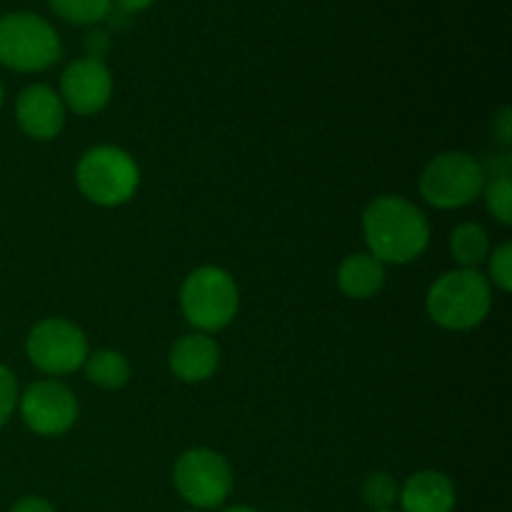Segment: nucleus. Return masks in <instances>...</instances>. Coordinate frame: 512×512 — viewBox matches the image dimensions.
Returning <instances> with one entry per match:
<instances>
[{"label":"nucleus","instance_id":"obj_28","mask_svg":"<svg viewBox=\"0 0 512 512\" xmlns=\"http://www.w3.org/2000/svg\"><path fill=\"white\" fill-rule=\"evenodd\" d=\"M378 512H400V510H378Z\"/></svg>","mask_w":512,"mask_h":512},{"label":"nucleus","instance_id":"obj_26","mask_svg":"<svg viewBox=\"0 0 512 512\" xmlns=\"http://www.w3.org/2000/svg\"><path fill=\"white\" fill-rule=\"evenodd\" d=\"M5 100H8V93H5V83L0 80V110L5 108Z\"/></svg>","mask_w":512,"mask_h":512},{"label":"nucleus","instance_id":"obj_23","mask_svg":"<svg viewBox=\"0 0 512 512\" xmlns=\"http://www.w3.org/2000/svg\"><path fill=\"white\" fill-rule=\"evenodd\" d=\"M8 512H58L55 505L48 498H40V495H23V498L15 500L10 505Z\"/></svg>","mask_w":512,"mask_h":512},{"label":"nucleus","instance_id":"obj_21","mask_svg":"<svg viewBox=\"0 0 512 512\" xmlns=\"http://www.w3.org/2000/svg\"><path fill=\"white\" fill-rule=\"evenodd\" d=\"M18 400H20V383L15 378L13 370L5 363H0V430L13 420L18 413Z\"/></svg>","mask_w":512,"mask_h":512},{"label":"nucleus","instance_id":"obj_25","mask_svg":"<svg viewBox=\"0 0 512 512\" xmlns=\"http://www.w3.org/2000/svg\"><path fill=\"white\" fill-rule=\"evenodd\" d=\"M220 512H260L258 508H250V505H230V508L220 510Z\"/></svg>","mask_w":512,"mask_h":512},{"label":"nucleus","instance_id":"obj_20","mask_svg":"<svg viewBox=\"0 0 512 512\" xmlns=\"http://www.w3.org/2000/svg\"><path fill=\"white\" fill-rule=\"evenodd\" d=\"M485 265H488L485 278H488L490 288L500 290V293H510L512 290V243L510 240H505V243H500L498 248L490 250Z\"/></svg>","mask_w":512,"mask_h":512},{"label":"nucleus","instance_id":"obj_27","mask_svg":"<svg viewBox=\"0 0 512 512\" xmlns=\"http://www.w3.org/2000/svg\"><path fill=\"white\" fill-rule=\"evenodd\" d=\"M183 512H200V510H193V508H188V510H183Z\"/></svg>","mask_w":512,"mask_h":512},{"label":"nucleus","instance_id":"obj_11","mask_svg":"<svg viewBox=\"0 0 512 512\" xmlns=\"http://www.w3.org/2000/svg\"><path fill=\"white\" fill-rule=\"evenodd\" d=\"M13 115L20 133L35 143H50L58 138L68 120V110H65L58 90L45 83L25 85L15 98Z\"/></svg>","mask_w":512,"mask_h":512},{"label":"nucleus","instance_id":"obj_13","mask_svg":"<svg viewBox=\"0 0 512 512\" xmlns=\"http://www.w3.org/2000/svg\"><path fill=\"white\" fill-rule=\"evenodd\" d=\"M398 505L400 512H455L458 488L443 470H418L400 485Z\"/></svg>","mask_w":512,"mask_h":512},{"label":"nucleus","instance_id":"obj_12","mask_svg":"<svg viewBox=\"0 0 512 512\" xmlns=\"http://www.w3.org/2000/svg\"><path fill=\"white\" fill-rule=\"evenodd\" d=\"M220 360H223V350H220L218 340L213 335L190 330L170 345L168 368L180 383L203 385L210 378H215Z\"/></svg>","mask_w":512,"mask_h":512},{"label":"nucleus","instance_id":"obj_14","mask_svg":"<svg viewBox=\"0 0 512 512\" xmlns=\"http://www.w3.org/2000/svg\"><path fill=\"white\" fill-rule=\"evenodd\" d=\"M385 278H388V268L368 250H360V253H350L340 260L335 285L345 298L370 300L385 288Z\"/></svg>","mask_w":512,"mask_h":512},{"label":"nucleus","instance_id":"obj_17","mask_svg":"<svg viewBox=\"0 0 512 512\" xmlns=\"http://www.w3.org/2000/svg\"><path fill=\"white\" fill-rule=\"evenodd\" d=\"M55 18L78 28H95L113 13V0H48Z\"/></svg>","mask_w":512,"mask_h":512},{"label":"nucleus","instance_id":"obj_9","mask_svg":"<svg viewBox=\"0 0 512 512\" xmlns=\"http://www.w3.org/2000/svg\"><path fill=\"white\" fill-rule=\"evenodd\" d=\"M18 415L25 428L38 438H60L78 423V395L58 378L35 380L20 390Z\"/></svg>","mask_w":512,"mask_h":512},{"label":"nucleus","instance_id":"obj_18","mask_svg":"<svg viewBox=\"0 0 512 512\" xmlns=\"http://www.w3.org/2000/svg\"><path fill=\"white\" fill-rule=\"evenodd\" d=\"M398 493V480L390 473H385V470H373V473L365 475L363 485H360V498H363L368 512L395 510V505H398Z\"/></svg>","mask_w":512,"mask_h":512},{"label":"nucleus","instance_id":"obj_1","mask_svg":"<svg viewBox=\"0 0 512 512\" xmlns=\"http://www.w3.org/2000/svg\"><path fill=\"white\" fill-rule=\"evenodd\" d=\"M365 250L380 263L410 265L428 250L430 220L405 195L385 193L370 200L360 218Z\"/></svg>","mask_w":512,"mask_h":512},{"label":"nucleus","instance_id":"obj_22","mask_svg":"<svg viewBox=\"0 0 512 512\" xmlns=\"http://www.w3.org/2000/svg\"><path fill=\"white\" fill-rule=\"evenodd\" d=\"M493 135L505 150L512 145V110L510 105H503L498 113L493 115Z\"/></svg>","mask_w":512,"mask_h":512},{"label":"nucleus","instance_id":"obj_16","mask_svg":"<svg viewBox=\"0 0 512 512\" xmlns=\"http://www.w3.org/2000/svg\"><path fill=\"white\" fill-rule=\"evenodd\" d=\"M83 373L88 383L100 390H123L133 378V368L125 353L115 348H100L88 355L83 365Z\"/></svg>","mask_w":512,"mask_h":512},{"label":"nucleus","instance_id":"obj_5","mask_svg":"<svg viewBox=\"0 0 512 512\" xmlns=\"http://www.w3.org/2000/svg\"><path fill=\"white\" fill-rule=\"evenodd\" d=\"M63 58V40L48 18L28 10L0 15V65L13 73H45Z\"/></svg>","mask_w":512,"mask_h":512},{"label":"nucleus","instance_id":"obj_3","mask_svg":"<svg viewBox=\"0 0 512 512\" xmlns=\"http://www.w3.org/2000/svg\"><path fill=\"white\" fill-rule=\"evenodd\" d=\"M180 313L195 333L215 335L233 325L240 310V288L220 265H200L180 283Z\"/></svg>","mask_w":512,"mask_h":512},{"label":"nucleus","instance_id":"obj_4","mask_svg":"<svg viewBox=\"0 0 512 512\" xmlns=\"http://www.w3.org/2000/svg\"><path fill=\"white\" fill-rule=\"evenodd\" d=\"M140 165L120 145H93L75 163V185L98 208H123L140 190Z\"/></svg>","mask_w":512,"mask_h":512},{"label":"nucleus","instance_id":"obj_7","mask_svg":"<svg viewBox=\"0 0 512 512\" xmlns=\"http://www.w3.org/2000/svg\"><path fill=\"white\" fill-rule=\"evenodd\" d=\"M235 475L228 458L213 448H188L173 463V488L188 508L218 510L233 495Z\"/></svg>","mask_w":512,"mask_h":512},{"label":"nucleus","instance_id":"obj_8","mask_svg":"<svg viewBox=\"0 0 512 512\" xmlns=\"http://www.w3.org/2000/svg\"><path fill=\"white\" fill-rule=\"evenodd\" d=\"M88 355V335L68 318H43L25 335V358L45 378L60 380L83 370Z\"/></svg>","mask_w":512,"mask_h":512},{"label":"nucleus","instance_id":"obj_6","mask_svg":"<svg viewBox=\"0 0 512 512\" xmlns=\"http://www.w3.org/2000/svg\"><path fill=\"white\" fill-rule=\"evenodd\" d=\"M485 183L483 160L465 150H443L423 165L418 190L435 210H460L480 200Z\"/></svg>","mask_w":512,"mask_h":512},{"label":"nucleus","instance_id":"obj_15","mask_svg":"<svg viewBox=\"0 0 512 512\" xmlns=\"http://www.w3.org/2000/svg\"><path fill=\"white\" fill-rule=\"evenodd\" d=\"M448 250L450 258L455 260L458 268L480 270L485 265V260H488L493 245H490V235L483 225L473 223V220H465V223L455 225L450 230Z\"/></svg>","mask_w":512,"mask_h":512},{"label":"nucleus","instance_id":"obj_24","mask_svg":"<svg viewBox=\"0 0 512 512\" xmlns=\"http://www.w3.org/2000/svg\"><path fill=\"white\" fill-rule=\"evenodd\" d=\"M153 3H155V0H113L115 8H118L120 13H125V15L143 13V10H148Z\"/></svg>","mask_w":512,"mask_h":512},{"label":"nucleus","instance_id":"obj_2","mask_svg":"<svg viewBox=\"0 0 512 512\" xmlns=\"http://www.w3.org/2000/svg\"><path fill=\"white\" fill-rule=\"evenodd\" d=\"M493 310V288L483 270L455 268L433 280L425 293V313L448 333H468Z\"/></svg>","mask_w":512,"mask_h":512},{"label":"nucleus","instance_id":"obj_19","mask_svg":"<svg viewBox=\"0 0 512 512\" xmlns=\"http://www.w3.org/2000/svg\"><path fill=\"white\" fill-rule=\"evenodd\" d=\"M485 210L498 220L500 225H512V178L510 175H493L483 188Z\"/></svg>","mask_w":512,"mask_h":512},{"label":"nucleus","instance_id":"obj_10","mask_svg":"<svg viewBox=\"0 0 512 512\" xmlns=\"http://www.w3.org/2000/svg\"><path fill=\"white\" fill-rule=\"evenodd\" d=\"M60 100L65 110L78 118L100 115L113 100V73L103 58L83 55L65 65L60 75Z\"/></svg>","mask_w":512,"mask_h":512}]
</instances>
